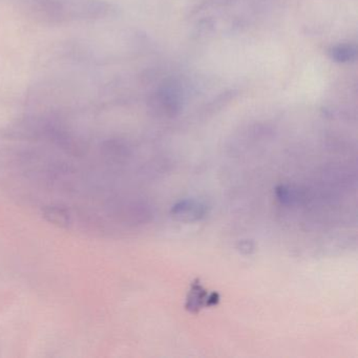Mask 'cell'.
<instances>
[{"mask_svg":"<svg viewBox=\"0 0 358 358\" xmlns=\"http://www.w3.org/2000/svg\"><path fill=\"white\" fill-rule=\"evenodd\" d=\"M203 207L194 202H183L175 207V215L181 220H196L203 215Z\"/></svg>","mask_w":358,"mask_h":358,"instance_id":"1","label":"cell"},{"mask_svg":"<svg viewBox=\"0 0 358 358\" xmlns=\"http://www.w3.org/2000/svg\"><path fill=\"white\" fill-rule=\"evenodd\" d=\"M330 55L334 62L341 64L353 62L356 58V48L350 45H337L331 50Z\"/></svg>","mask_w":358,"mask_h":358,"instance_id":"2","label":"cell"}]
</instances>
